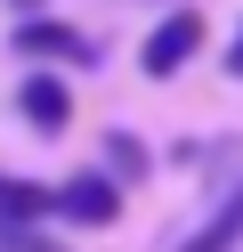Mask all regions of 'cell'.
I'll return each mask as SVG.
<instances>
[{"instance_id":"1","label":"cell","mask_w":243,"mask_h":252,"mask_svg":"<svg viewBox=\"0 0 243 252\" xmlns=\"http://www.w3.org/2000/svg\"><path fill=\"white\" fill-rule=\"evenodd\" d=\"M203 41H211V25H203V8H170V17L146 33V49H138V73H154V82H170L187 57H203Z\"/></svg>"},{"instance_id":"2","label":"cell","mask_w":243,"mask_h":252,"mask_svg":"<svg viewBox=\"0 0 243 252\" xmlns=\"http://www.w3.org/2000/svg\"><path fill=\"white\" fill-rule=\"evenodd\" d=\"M57 212H65V220H81V228H113V212H122L113 171H73V179L57 187Z\"/></svg>"},{"instance_id":"3","label":"cell","mask_w":243,"mask_h":252,"mask_svg":"<svg viewBox=\"0 0 243 252\" xmlns=\"http://www.w3.org/2000/svg\"><path fill=\"white\" fill-rule=\"evenodd\" d=\"M16 106H25V122L41 138H57L65 122H73V90L57 82V73H25V90H16Z\"/></svg>"},{"instance_id":"4","label":"cell","mask_w":243,"mask_h":252,"mask_svg":"<svg viewBox=\"0 0 243 252\" xmlns=\"http://www.w3.org/2000/svg\"><path fill=\"white\" fill-rule=\"evenodd\" d=\"M8 41H16L25 57H73V65H89V41H81L73 25H57V17H25Z\"/></svg>"},{"instance_id":"5","label":"cell","mask_w":243,"mask_h":252,"mask_svg":"<svg viewBox=\"0 0 243 252\" xmlns=\"http://www.w3.org/2000/svg\"><path fill=\"white\" fill-rule=\"evenodd\" d=\"M178 252H243V187H235V195H227V203H219V212H211Z\"/></svg>"},{"instance_id":"6","label":"cell","mask_w":243,"mask_h":252,"mask_svg":"<svg viewBox=\"0 0 243 252\" xmlns=\"http://www.w3.org/2000/svg\"><path fill=\"white\" fill-rule=\"evenodd\" d=\"M106 163H113V179H146V171H154V155H146V138L113 130V138H106Z\"/></svg>"},{"instance_id":"7","label":"cell","mask_w":243,"mask_h":252,"mask_svg":"<svg viewBox=\"0 0 243 252\" xmlns=\"http://www.w3.org/2000/svg\"><path fill=\"white\" fill-rule=\"evenodd\" d=\"M49 203H57V195H41L32 179H8V171H0V212H8V220H41Z\"/></svg>"},{"instance_id":"8","label":"cell","mask_w":243,"mask_h":252,"mask_svg":"<svg viewBox=\"0 0 243 252\" xmlns=\"http://www.w3.org/2000/svg\"><path fill=\"white\" fill-rule=\"evenodd\" d=\"M227 73H235V82H243V33H235V49H227Z\"/></svg>"},{"instance_id":"9","label":"cell","mask_w":243,"mask_h":252,"mask_svg":"<svg viewBox=\"0 0 243 252\" xmlns=\"http://www.w3.org/2000/svg\"><path fill=\"white\" fill-rule=\"evenodd\" d=\"M16 8H25V17H41V0H16Z\"/></svg>"}]
</instances>
